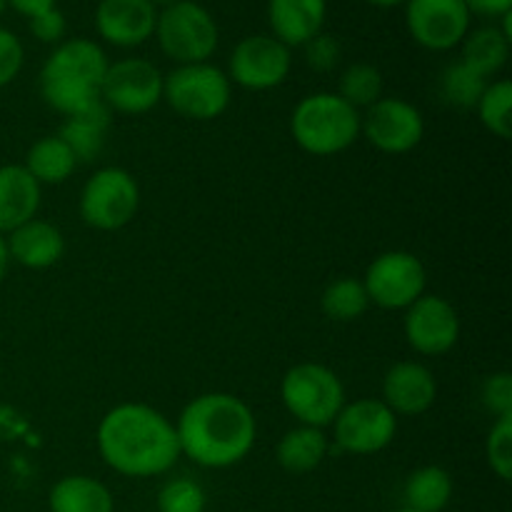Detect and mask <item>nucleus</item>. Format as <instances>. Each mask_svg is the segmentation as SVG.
I'll use <instances>...</instances> for the list:
<instances>
[{"mask_svg":"<svg viewBox=\"0 0 512 512\" xmlns=\"http://www.w3.org/2000/svg\"><path fill=\"white\" fill-rule=\"evenodd\" d=\"M470 13L485 15V18H503L512 10V0H465Z\"/></svg>","mask_w":512,"mask_h":512,"instance_id":"obj_37","label":"nucleus"},{"mask_svg":"<svg viewBox=\"0 0 512 512\" xmlns=\"http://www.w3.org/2000/svg\"><path fill=\"white\" fill-rule=\"evenodd\" d=\"M5 245L10 260L28 270L53 268L65 253V238L58 225L40 218L28 220L5 235Z\"/></svg>","mask_w":512,"mask_h":512,"instance_id":"obj_19","label":"nucleus"},{"mask_svg":"<svg viewBox=\"0 0 512 512\" xmlns=\"http://www.w3.org/2000/svg\"><path fill=\"white\" fill-rule=\"evenodd\" d=\"M10 265V255H8V245H5V235H0V280L5 278Z\"/></svg>","mask_w":512,"mask_h":512,"instance_id":"obj_39","label":"nucleus"},{"mask_svg":"<svg viewBox=\"0 0 512 512\" xmlns=\"http://www.w3.org/2000/svg\"><path fill=\"white\" fill-rule=\"evenodd\" d=\"M43 185L23 165H0V235L38 218Z\"/></svg>","mask_w":512,"mask_h":512,"instance_id":"obj_20","label":"nucleus"},{"mask_svg":"<svg viewBox=\"0 0 512 512\" xmlns=\"http://www.w3.org/2000/svg\"><path fill=\"white\" fill-rule=\"evenodd\" d=\"M320 308H323L325 318L335 320V323H353V320L363 318L370 308V298L368 293H365L363 280H333V283L323 290V295H320Z\"/></svg>","mask_w":512,"mask_h":512,"instance_id":"obj_27","label":"nucleus"},{"mask_svg":"<svg viewBox=\"0 0 512 512\" xmlns=\"http://www.w3.org/2000/svg\"><path fill=\"white\" fill-rule=\"evenodd\" d=\"M158 8L150 0H100L95 8V30L115 48H138L153 38Z\"/></svg>","mask_w":512,"mask_h":512,"instance_id":"obj_16","label":"nucleus"},{"mask_svg":"<svg viewBox=\"0 0 512 512\" xmlns=\"http://www.w3.org/2000/svg\"><path fill=\"white\" fill-rule=\"evenodd\" d=\"M290 133L300 150L315 158H330L360 138V110L328 90L305 95L290 115Z\"/></svg>","mask_w":512,"mask_h":512,"instance_id":"obj_4","label":"nucleus"},{"mask_svg":"<svg viewBox=\"0 0 512 512\" xmlns=\"http://www.w3.org/2000/svg\"><path fill=\"white\" fill-rule=\"evenodd\" d=\"M233 98V83L228 73L213 63L175 65L163 75V100L173 113L188 120H215L228 110Z\"/></svg>","mask_w":512,"mask_h":512,"instance_id":"obj_7","label":"nucleus"},{"mask_svg":"<svg viewBox=\"0 0 512 512\" xmlns=\"http://www.w3.org/2000/svg\"><path fill=\"white\" fill-rule=\"evenodd\" d=\"M98 453L125 478H158L180 460L175 423L145 403L115 405L98 425Z\"/></svg>","mask_w":512,"mask_h":512,"instance_id":"obj_1","label":"nucleus"},{"mask_svg":"<svg viewBox=\"0 0 512 512\" xmlns=\"http://www.w3.org/2000/svg\"><path fill=\"white\" fill-rule=\"evenodd\" d=\"M470 20L465 0H405L408 33L425 50H453L470 33Z\"/></svg>","mask_w":512,"mask_h":512,"instance_id":"obj_13","label":"nucleus"},{"mask_svg":"<svg viewBox=\"0 0 512 512\" xmlns=\"http://www.w3.org/2000/svg\"><path fill=\"white\" fill-rule=\"evenodd\" d=\"M480 403H483V408L488 410L490 415H495V420L512 415V375H488L483 388H480Z\"/></svg>","mask_w":512,"mask_h":512,"instance_id":"obj_34","label":"nucleus"},{"mask_svg":"<svg viewBox=\"0 0 512 512\" xmlns=\"http://www.w3.org/2000/svg\"><path fill=\"white\" fill-rule=\"evenodd\" d=\"M5 8H8V5H5V0H0V15L5 13Z\"/></svg>","mask_w":512,"mask_h":512,"instance_id":"obj_42","label":"nucleus"},{"mask_svg":"<svg viewBox=\"0 0 512 512\" xmlns=\"http://www.w3.org/2000/svg\"><path fill=\"white\" fill-rule=\"evenodd\" d=\"M460 45H463L460 60L483 78L498 75L510 58V40L505 38L498 25H483L478 30H470Z\"/></svg>","mask_w":512,"mask_h":512,"instance_id":"obj_26","label":"nucleus"},{"mask_svg":"<svg viewBox=\"0 0 512 512\" xmlns=\"http://www.w3.org/2000/svg\"><path fill=\"white\" fill-rule=\"evenodd\" d=\"M328 0H268V23L273 38L288 48H303L310 38L323 33Z\"/></svg>","mask_w":512,"mask_h":512,"instance_id":"obj_18","label":"nucleus"},{"mask_svg":"<svg viewBox=\"0 0 512 512\" xmlns=\"http://www.w3.org/2000/svg\"><path fill=\"white\" fill-rule=\"evenodd\" d=\"M360 133L373 148L388 155H403L418 148L425 135L423 113L403 98H380L360 115Z\"/></svg>","mask_w":512,"mask_h":512,"instance_id":"obj_14","label":"nucleus"},{"mask_svg":"<svg viewBox=\"0 0 512 512\" xmlns=\"http://www.w3.org/2000/svg\"><path fill=\"white\" fill-rule=\"evenodd\" d=\"M330 453V440L325 430L310 428V425H298V428L288 430L280 438L278 448H275V458L285 473L305 475L313 473L323 465V460Z\"/></svg>","mask_w":512,"mask_h":512,"instance_id":"obj_22","label":"nucleus"},{"mask_svg":"<svg viewBox=\"0 0 512 512\" xmlns=\"http://www.w3.org/2000/svg\"><path fill=\"white\" fill-rule=\"evenodd\" d=\"M405 340L410 348L428 358L450 353L460 340V315L443 295L425 293L405 310Z\"/></svg>","mask_w":512,"mask_h":512,"instance_id":"obj_15","label":"nucleus"},{"mask_svg":"<svg viewBox=\"0 0 512 512\" xmlns=\"http://www.w3.org/2000/svg\"><path fill=\"white\" fill-rule=\"evenodd\" d=\"M453 475L440 465H423L405 480V508L418 512H443L453 498Z\"/></svg>","mask_w":512,"mask_h":512,"instance_id":"obj_25","label":"nucleus"},{"mask_svg":"<svg viewBox=\"0 0 512 512\" xmlns=\"http://www.w3.org/2000/svg\"><path fill=\"white\" fill-rule=\"evenodd\" d=\"M5 5L30 20V18H35V15L45 13V10L55 8V0H5Z\"/></svg>","mask_w":512,"mask_h":512,"instance_id":"obj_38","label":"nucleus"},{"mask_svg":"<svg viewBox=\"0 0 512 512\" xmlns=\"http://www.w3.org/2000/svg\"><path fill=\"white\" fill-rule=\"evenodd\" d=\"M23 168L40 185H60L75 173L78 160H75L73 150L63 143V138H58V135H45V138L35 140L30 145V150L25 153Z\"/></svg>","mask_w":512,"mask_h":512,"instance_id":"obj_24","label":"nucleus"},{"mask_svg":"<svg viewBox=\"0 0 512 512\" xmlns=\"http://www.w3.org/2000/svg\"><path fill=\"white\" fill-rule=\"evenodd\" d=\"M150 3H153L155 8H168V5L178 3V0H150Z\"/></svg>","mask_w":512,"mask_h":512,"instance_id":"obj_41","label":"nucleus"},{"mask_svg":"<svg viewBox=\"0 0 512 512\" xmlns=\"http://www.w3.org/2000/svg\"><path fill=\"white\" fill-rule=\"evenodd\" d=\"M25 63V48L18 35L8 28H0V88L13 83Z\"/></svg>","mask_w":512,"mask_h":512,"instance_id":"obj_35","label":"nucleus"},{"mask_svg":"<svg viewBox=\"0 0 512 512\" xmlns=\"http://www.w3.org/2000/svg\"><path fill=\"white\" fill-rule=\"evenodd\" d=\"M305 50V63L315 70V73H330L333 68H338L340 60H343V45L335 35L330 33H318L315 38H310L303 45Z\"/></svg>","mask_w":512,"mask_h":512,"instance_id":"obj_33","label":"nucleus"},{"mask_svg":"<svg viewBox=\"0 0 512 512\" xmlns=\"http://www.w3.org/2000/svg\"><path fill=\"white\" fill-rule=\"evenodd\" d=\"M488 88V78L475 73L473 68L458 60V63H450L448 68L440 75V95L448 105L460 110H470L478 105L480 95Z\"/></svg>","mask_w":512,"mask_h":512,"instance_id":"obj_29","label":"nucleus"},{"mask_svg":"<svg viewBox=\"0 0 512 512\" xmlns=\"http://www.w3.org/2000/svg\"><path fill=\"white\" fill-rule=\"evenodd\" d=\"M50 512H115L108 485L90 475H65L50 488Z\"/></svg>","mask_w":512,"mask_h":512,"instance_id":"obj_23","label":"nucleus"},{"mask_svg":"<svg viewBox=\"0 0 512 512\" xmlns=\"http://www.w3.org/2000/svg\"><path fill=\"white\" fill-rule=\"evenodd\" d=\"M478 118L480 123L485 125L488 133H493L495 138L500 140H508L512 135V118H510V110H512V83L508 78H500L488 83V88L483 90L480 95L478 105Z\"/></svg>","mask_w":512,"mask_h":512,"instance_id":"obj_28","label":"nucleus"},{"mask_svg":"<svg viewBox=\"0 0 512 512\" xmlns=\"http://www.w3.org/2000/svg\"><path fill=\"white\" fill-rule=\"evenodd\" d=\"M65 30H68V23H65V15L60 13L58 8H50L45 10V13L30 18V33H33V38H38L40 43H63Z\"/></svg>","mask_w":512,"mask_h":512,"instance_id":"obj_36","label":"nucleus"},{"mask_svg":"<svg viewBox=\"0 0 512 512\" xmlns=\"http://www.w3.org/2000/svg\"><path fill=\"white\" fill-rule=\"evenodd\" d=\"M438 398V380L428 365L418 360L395 363L383 378V403L398 418H418L428 413Z\"/></svg>","mask_w":512,"mask_h":512,"instance_id":"obj_17","label":"nucleus"},{"mask_svg":"<svg viewBox=\"0 0 512 512\" xmlns=\"http://www.w3.org/2000/svg\"><path fill=\"white\" fill-rule=\"evenodd\" d=\"M110 125H113V110L100 100L80 113L65 115L58 138H63V143L73 150L78 165L93 163L103 153Z\"/></svg>","mask_w":512,"mask_h":512,"instance_id":"obj_21","label":"nucleus"},{"mask_svg":"<svg viewBox=\"0 0 512 512\" xmlns=\"http://www.w3.org/2000/svg\"><path fill=\"white\" fill-rule=\"evenodd\" d=\"M155 38L175 65L208 63L218 50L220 30L213 13L195 0H178L158 10Z\"/></svg>","mask_w":512,"mask_h":512,"instance_id":"obj_6","label":"nucleus"},{"mask_svg":"<svg viewBox=\"0 0 512 512\" xmlns=\"http://www.w3.org/2000/svg\"><path fill=\"white\" fill-rule=\"evenodd\" d=\"M208 498L193 478H173L160 488L158 512H205Z\"/></svg>","mask_w":512,"mask_h":512,"instance_id":"obj_31","label":"nucleus"},{"mask_svg":"<svg viewBox=\"0 0 512 512\" xmlns=\"http://www.w3.org/2000/svg\"><path fill=\"white\" fill-rule=\"evenodd\" d=\"M280 400L298 425L328 428L338 418L345 400V385L335 370L320 363H298L283 375Z\"/></svg>","mask_w":512,"mask_h":512,"instance_id":"obj_5","label":"nucleus"},{"mask_svg":"<svg viewBox=\"0 0 512 512\" xmlns=\"http://www.w3.org/2000/svg\"><path fill=\"white\" fill-rule=\"evenodd\" d=\"M108 55L95 40L70 38L53 48L40 68V95L60 115H73L100 103Z\"/></svg>","mask_w":512,"mask_h":512,"instance_id":"obj_3","label":"nucleus"},{"mask_svg":"<svg viewBox=\"0 0 512 512\" xmlns=\"http://www.w3.org/2000/svg\"><path fill=\"white\" fill-rule=\"evenodd\" d=\"M395 512H418V510H413V508H405V505H403V508H400V510H395Z\"/></svg>","mask_w":512,"mask_h":512,"instance_id":"obj_43","label":"nucleus"},{"mask_svg":"<svg viewBox=\"0 0 512 512\" xmlns=\"http://www.w3.org/2000/svg\"><path fill=\"white\" fill-rule=\"evenodd\" d=\"M293 50L273 35H248L228 58L230 83L245 90H273L288 80Z\"/></svg>","mask_w":512,"mask_h":512,"instance_id":"obj_11","label":"nucleus"},{"mask_svg":"<svg viewBox=\"0 0 512 512\" xmlns=\"http://www.w3.org/2000/svg\"><path fill=\"white\" fill-rule=\"evenodd\" d=\"M100 100L123 115H143L163 100V73L145 58H123L108 65Z\"/></svg>","mask_w":512,"mask_h":512,"instance_id":"obj_12","label":"nucleus"},{"mask_svg":"<svg viewBox=\"0 0 512 512\" xmlns=\"http://www.w3.org/2000/svg\"><path fill=\"white\" fill-rule=\"evenodd\" d=\"M180 455L200 468L223 470L245 460L258 438V423L243 398L203 393L190 400L175 420Z\"/></svg>","mask_w":512,"mask_h":512,"instance_id":"obj_2","label":"nucleus"},{"mask_svg":"<svg viewBox=\"0 0 512 512\" xmlns=\"http://www.w3.org/2000/svg\"><path fill=\"white\" fill-rule=\"evenodd\" d=\"M398 435V415L380 398H358L333 420V443L340 453L375 455Z\"/></svg>","mask_w":512,"mask_h":512,"instance_id":"obj_10","label":"nucleus"},{"mask_svg":"<svg viewBox=\"0 0 512 512\" xmlns=\"http://www.w3.org/2000/svg\"><path fill=\"white\" fill-rule=\"evenodd\" d=\"M485 458H488L490 470L498 475L503 483L512 480V415L498 418L490 428L488 440H485Z\"/></svg>","mask_w":512,"mask_h":512,"instance_id":"obj_32","label":"nucleus"},{"mask_svg":"<svg viewBox=\"0 0 512 512\" xmlns=\"http://www.w3.org/2000/svg\"><path fill=\"white\" fill-rule=\"evenodd\" d=\"M365 3L375 5V8H398V5H405V0H365Z\"/></svg>","mask_w":512,"mask_h":512,"instance_id":"obj_40","label":"nucleus"},{"mask_svg":"<svg viewBox=\"0 0 512 512\" xmlns=\"http://www.w3.org/2000/svg\"><path fill=\"white\" fill-rule=\"evenodd\" d=\"M140 205L138 180L125 168H100L80 190V218L95 230H120L135 218Z\"/></svg>","mask_w":512,"mask_h":512,"instance_id":"obj_8","label":"nucleus"},{"mask_svg":"<svg viewBox=\"0 0 512 512\" xmlns=\"http://www.w3.org/2000/svg\"><path fill=\"white\" fill-rule=\"evenodd\" d=\"M338 95L355 110H368L383 98V73L370 63H353L340 75Z\"/></svg>","mask_w":512,"mask_h":512,"instance_id":"obj_30","label":"nucleus"},{"mask_svg":"<svg viewBox=\"0 0 512 512\" xmlns=\"http://www.w3.org/2000/svg\"><path fill=\"white\" fill-rule=\"evenodd\" d=\"M370 305L383 310H408L428 288V270L423 260L408 250L380 253L363 275Z\"/></svg>","mask_w":512,"mask_h":512,"instance_id":"obj_9","label":"nucleus"}]
</instances>
